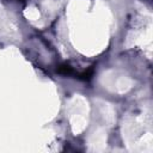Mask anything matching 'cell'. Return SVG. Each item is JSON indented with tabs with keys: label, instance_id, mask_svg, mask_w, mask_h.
<instances>
[{
	"label": "cell",
	"instance_id": "cell-2",
	"mask_svg": "<svg viewBox=\"0 0 153 153\" xmlns=\"http://www.w3.org/2000/svg\"><path fill=\"white\" fill-rule=\"evenodd\" d=\"M92 76H93V67L88 68L87 71H85V72H82V73H80V74H76L75 78H78V79H80V80L88 81V80L92 79Z\"/></svg>",
	"mask_w": 153,
	"mask_h": 153
},
{
	"label": "cell",
	"instance_id": "cell-1",
	"mask_svg": "<svg viewBox=\"0 0 153 153\" xmlns=\"http://www.w3.org/2000/svg\"><path fill=\"white\" fill-rule=\"evenodd\" d=\"M57 73H60V74H62V75H67V76H71V75H75V76H76V73L74 72V69H73L69 65H67V63L60 65V66L57 67Z\"/></svg>",
	"mask_w": 153,
	"mask_h": 153
}]
</instances>
